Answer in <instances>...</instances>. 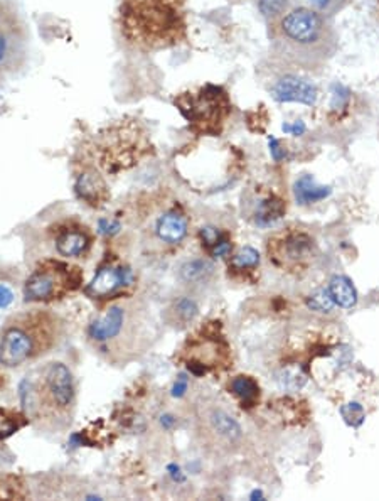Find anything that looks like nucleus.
<instances>
[{"label": "nucleus", "mask_w": 379, "mask_h": 501, "mask_svg": "<svg viewBox=\"0 0 379 501\" xmlns=\"http://www.w3.org/2000/svg\"><path fill=\"white\" fill-rule=\"evenodd\" d=\"M120 24L133 46L147 51L170 48L186 34L184 0H122Z\"/></svg>", "instance_id": "obj_1"}, {"label": "nucleus", "mask_w": 379, "mask_h": 501, "mask_svg": "<svg viewBox=\"0 0 379 501\" xmlns=\"http://www.w3.org/2000/svg\"><path fill=\"white\" fill-rule=\"evenodd\" d=\"M177 105L189 122L206 128L218 125L231 108L228 93L214 85H206L197 91L182 95Z\"/></svg>", "instance_id": "obj_2"}, {"label": "nucleus", "mask_w": 379, "mask_h": 501, "mask_svg": "<svg viewBox=\"0 0 379 501\" xmlns=\"http://www.w3.org/2000/svg\"><path fill=\"white\" fill-rule=\"evenodd\" d=\"M280 32L295 46H313L322 41L326 26L316 11L300 7L281 19Z\"/></svg>", "instance_id": "obj_3"}, {"label": "nucleus", "mask_w": 379, "mask_h": 501, "mask_svg": "<svg viewBox=\"0 0 379 501\" xmlns=\"http://www.w3.org/2000/svg\"><path fill=\"white\" fill-rule=\"evenodd\" d=\"M69 284L68 267L56 263L54 267H44L36 270L27 278L24 287L26 300L31 303H43L61 295Z\"/></svg>", "instance_id": "obj_4"}, {"label": "nucleus", "mask_w": 379, "mask_h": 501, "mask_svg": "<svg viewBox=\"0 0 379 501\" xmlns=\"http://www.w3.org/2000/svg\"><path fill=\"white\" fill-rule=\"evenodd\" d=\"M34 353V338L21 328H11L0 343V363L14 368L26 363Z\"/></svg>", "instance_id": "obj_5"}, {"label": "nucleus", "mask_w": 379, "mask_h": 501, "mask_svg": "<svg viewBox=\"0 0 379 501\" xmlns=\"http://www.w3.org/2000/svg\"><path fill=\"white\" fill-rule=\"evenodd\" d=\"M46 387L53 403L59 408H68L75 398L73 375L66 365L53 363L46 371Z\"/></svg>", "instance_id": "obj_6"}, {"label": "nucleus", "mask_w": 379, "mask_h": 501, "mask_svg": "<svg viewBox=\"0 0 379 501\" xmlns=\"http://www.w3.org/2000/svg\"><path fill=\"white\" fill-rule=\"evenodd\" d=\"M274 96L279 101H297L303 105H313L317 100V90L311 83L295 76H285L274 86Z\"/></svg>", "instance_id": "obj_7"}, {"label": "nucleus", "mask_w": 379, "mask_h": 501, "mask_svg": "<svg viewBox=\"0 0 379 501\" xmlns=\"http://www.w3.org/2000/svg\"><path fill=\"white\" fill-rule=\"evenodd\" d=\"M132 282V272L128 268L106 267L96 273L91 284L86 287V292L93 297H105L112 294L118 287L127 285Z\"/></svg>", "instance_id": "obj_8"}, {"label": "nucleus", "mask_w": 379, "mask_h": 501, "mask_svg": "<svg viewBox=\"0 0 379 501\" xmlns=\"http://www.w3.org/2000/svg\"><path fill=\"white\" fill-rule=\"evenodd\" d=\"M125 310L120 305H112L101 318L95 319L90 326V336L93 340L105 343L117 338L123 329Z\"/></svg>", "instance_id": "obj_9"}, {"label": "nucleus", "mask_w": 379, "mask_h": 501, "mask_svg": "<svg viewBox=\"0 0 379 501\" xmlns=\"http://www.w3.org/2000/svg\"><path fill=\"white\" fill-rule=\"evenodd\" d=\"M157 235L165 243H180L187 235V220L177 211H169L157 221Z\"/></svg>", "instance_id": "obj_10"}, {"label": "nucleus", "mask_w": 379, "mask_h": 501, "mask_svg": "<svg viewBox=\"0 0 379 501\" xmlns=\"http://www.w3.org/2000/svg\"><path fill=\"white\" fill-rule=\"evenodd\" d=\"M76 193L91 206H98L106 196V186L103 179L93 171L83 173L76 181Z\"/></svg>", "instance_id": "obj_11"}, {"label": "nucleus", "mask_w": 379, "mask_h": 501, "mask_svg": "<svg viewBox=\"0 0 379 501\" xmlns=\"http://www.w3.org/2000/svg\"><path fill=\"white\" fill-rule=\"evenodd\" d=\"M331 194L329 186H321L316 183L312 176H302L295 183V198L300 204H311L327 198Z\"/></svg>", "instance_id": "obj_12"}, {"label": "nucleus", "mask_w": 379, "mask_h": 501, "mask_svg": "<svg viewBox=\"0 0 379 501\" xmlns=\"http://www.w3.org/2000/svg\"><path fill=\"white\" fill-rule=\"evenodd\" d=\"M212 272H214V265L209 260L194 258L179 268V277L186 284H202L212 275Z\"/></svg>", "instance_id": "obj_13"}, {"label": "nucleus", "mask_w": 379, "mask_h": 501, "mask_svg": "<svg viewBox=\"0 0 379 501\" xmlns=\"http://www.w3.org/2000/svg\"><path fill=\"white\" fill-rule=\"evenodd\" d=\"M329 292L334 303L341 308H353L358 303V292L348 277H334L331 280Z\"/></svg>", "instance_id": "obj_14"}, {"label": "nucleus", "mask_w": 379, "mask_h": 501, "mask_svg": "<svg viewBox=\"0 0 379 501\" xmlns=\"http://www.w3.org/2000/svg\"><path fill=\"white\" fill-rule=\"evenodd\" d=\"M86 248L88 238L86 235L80 233V231H66L58 240V252L63 257H80Z\"/></svg>", "instance_id": "obj_15"}, {"label": "nucleus", "mask_w": 379, "mask_h": 501, "mask_svg": "<svg viewBox=\"0 0 379 501\" xmlns=\"http://www.w3.org/2000/svg\"><path fill=\"white\" fill-rule=\"evenodd\" d=\"M7 22L0 14V68H9L16 54V31L12 27H6Z\"/></svg>", "instance_id": "obj_16"}, {"label": "nucleus", "mask_w": 379, "mask_h": 501, "mask_svg": "<svg viewBox=\"0 0 379 501\" xmlns=\"http://www.w3.org/2000/svg\"><path fill=\"white\" fill-rule=\"evenodd\" d=\"M211 422L212 425H214V429L218 430L221 435H224L226 439L234 440L242 435V427H239L238 422L231 415L224 414V412H214L211 417Z\"/></svg>", "instance_id": "obj_17"}, {"label": "nucleus", "mask_w": 379, "mask_h": 501, "mask_svg": "<svg viewBox=\"0 0 379 501\" xmlns=\"http://www.w3.org/2000/svg\"><path fill=\"white\" fill-rule=\"evenodd\" d=\"M231 387H233V392L237 393V395L242 398V402L246 403V405L255 403L256 398H258V393H260L258 383L249 377L234 378L233 383H231Z\"/></svg>", "instance_id": "obj_18"}, {"label": "nucleus", "mask_w": 379, "mask_h": 501, "mask_svg": "<svg viewBox=\"0 0 379 501\" xmlns=\"http://www.w3.org/2000/svg\"><path fill=\"white\" fill-rule=\"evenodd\" d=\"M307 305L312 310H318V313H329L336 305V303L334 299H332L329 289H318L308 297Z\"/></svg>", "instance_id": "obj_19"}, {"label": "nucleus", "mask_w": 379, "mask_h": 501, "mask_svg": "<svg viewBox=\"0 0 379 501\" xmlns=\"http://www.w3.org/2000/svg\"><path fill=\"white\" fill-rule=\"evenodd\" d=\"M280 215H281V206L279 203L265 201L260 204V210L256 213V223L261 226H268L275 220H279Z\"/></svg>", "instance_id": "obj_20"}, {"label": "nucleus", "mask_w": 379, "mask_h": 501, "mask_svg": "<svg viewBox=\"0 0 379 501\" xmlns=\"http://www.w3.org/2000/svg\"><path fill=\"white\" fill-rule=\"evenodd\" d=\"M258 263H260V253L251 247L243 248L242 252H238L233 258V265L238 268H251L256 267Z\"/></svg>", "instance_id": "obj_21"}, {"label": "nucleus", "mask_w": 379, "mask_h": 501, "mask_svg": "<svg viewBox=\"0 0 379 501\" xmlns=\"http://www.w3.org/2000/svg\"><path fill=\"white\" fill-rule=\"evenodd\" d=\"M175 314H177V318L182 319V321H192L197 315V305L192 299H189V297H182V299H179L177 303H175Z\"/></svg>", "instance_id": "obj_22"}, {"label": "nucleus", "mask_w": 379, "mask_h": 501, "mask_svg": "<svg viewBox=\"0 0 379 501\" xmlns=\"http://www.w3.org/2000/svg\"><path fill=\"white\" fill-rule=\"evenodd\" d=\"M289 6V0H260L258 9L265 17H276Z\"/></svg>", "instance_id": "obj_23"}, {"label": "nucleus", "mask_w": 379, "mask_h": 501, "mask_svg": "<svg viewBox=\"0 0 379 501\" xmlns=\"http://www.w3.org/2000/svg\"><path fill=\"white\" fill-rule=\"evenodd\" d=\"M342 415H344L346 422L353 424L354 427H358L360 422L364 420V408L359 405V403H349V405L342 407Z\"/></svg>", "instance_id": "obj_24"}, {"label": "nucleus", "mask_w": 379, "mask_h": 501, "mask_svg": "<svg viewBox=\"0 0 379 501\" xmlns=\"http://www.w3.org/2000/svg\"><path fill=\"white\" fill-rule=\"evenodd\" d=\"M348 100H349V90H348V88H344L342 85H334V91H332L331 108L334 110V111L344 108V106L348 105Z\"/></svg>", "instance_id": "obj_25"}, {"label": "nucleus", "mask_w": 379, "mask_h": 501, "mask_svg": "<svg viewBox=\"0 0 379 501\" xmlns=\"http://www.w3.org/2000/svg\"><path fill=\"white\" fill-rule=\"evenodd\" d=\"M201 236L207 245H211V247H214L218 241H221V231L218 228H212V226H206V228H202Z\"/></svg>", "instance_id": "obj_26"}, {"label": "nucleus", "mask_w": 379, "mask_h": 501, "mask_svg": "<svg viewBox=\"0 0 379 501\" xmlns=\"http://www.w3.org/2000/svg\"><path fill=\"white\" fill-rule=\"evenodd\" d=\"M12 300H14V294H12V290L9 289L7 285L0 284V309H6V308H9V305L12 304Z\"/></svg>", "instance_id": "obj_27"}, {"label": "nucleus", "mask_w": 379, "mask_h": 501, "mask_svg": "<svg viewBox=\"0 0 379 501\" xmlns=\"http://www.w3.org/2000/svg\"><path fill=\"white\" fill-rule=\"evenodd\" d=\"M98 230H100V233H103V235H115L120 230V223H117V221L110 223L106 220H100Z\"/></svg>", "instance_id": "obj_28"}, {"label": "nucleus", "mask_w": 379, "mask_h": 501, "mask_svg": "<svg viewBox=\"0 0 379 501\" xmlns=\"http://www.w3.org/2000/svg\"><path fill=\"white\" fill-rule=\"evenodd\" d=\"M187 392V377L186 375H180V377L177 378V382L174 383V387H172V397H182L184 393Z\"/></svg>", "instance_id": "obj_29"}, {"label": "nucleus", "mask_w": 379, "mask_h": 501, "mask_svg": "<svg viewBox=\"0 0 379 501\" xmlns=\"http://www.w3.org/2000/svg\"><path fill=\"white\" fill-rule=\"evenodd\" d=\"M229 250H231L229 241L221 240L214 245V247H212V255H214V257H224V255L229 253Z\"/></svg>", "instance_id": "obj_30"}, {"label": "nucleus", "mask_w": 379, "mask_h": 501, "mask_svg": "<svg viewBox=\"0 0 379 501\" xmlns=\"http://www.w3.org/2000/svg\"><path fill=\"white\" fill-rule=\"evenodd\" d=\"M270 152H271V157H274L275 161H281V159H284V156H285V152L281 151L280 143H279V141H276L275 137L270 138Z\"/></svg>", "instance_id": "obj_31"}, {"label": "nucleus", "mask_w": 379, "mask_h": 501, "mask_svg": "<svg viewBox=\"0 0 379 501\" xmlns=\"http://www.w3.org/2000/svg\"><path fill=\"white\" fill-rule=\"evenodd\" d=\"M284 130L285 132H292L294 136H302V133L305 132V125H303V122H297L294 125V127H290V125H284Z\"/></svg>", "instance_id": "obj_32"}, {"label": "nucleus", "mask_w": 379, "mask_h": 501, "mask_svg": "<svg viewBox=\"0 0 379 501\" xmlns=\"http://www.w3.org/2000/svg\"><path fill=\"white\" fill-rule=\"evenodd\" d=\"M170 476L174 477V481H182V475H180V467L175 466V464H170L169 466Z\"/></svg>", "instance_id": "obj_33"}, {"label": "nucleus", "mask_w": 379, "mask_h": 501, "mask_svg": "<svg viewBox=\"0 0 379 501\" xmlns=\"http://www.w3.org/2000/svg\"><path fill=\"white\" fill-rule=\"evenodd\" d=\"M160 422H162V425H164L165 427V429H170V427H172L174 425V417L172 415H164V417H162V419H160Z\"/></svg>", "instance_id": "obj_34"}, {"label": "nucleus", "mask_w": 379, "mask_h": 501, "mask_svg": "<svg viewBox=\"0 0 379 501\" xmlns=\"http://www.w3.org/2000/svg\"><path fill=\"white\" fill-rule=\"evenodd\" d=\"M311 2L317 7H326L327 4H329V0H311Z\"/></svg>", "instance_id": "obj_35"}, {"label": "nucleus", "mask_w": 379, "mask_h": 501, "mask_svg": "<svg viewBox=\"0 0 379 501\" xmlns=\"http://www.w3.org/2000/svg\"><path fill=\"white\" fill-rule=\"evenodd\" d=\"M261 500L263 498V495H261V491H253L251 493V500Z\"/></svg>", "instance_id": "obj_36"}]
</instances>
